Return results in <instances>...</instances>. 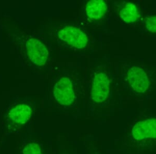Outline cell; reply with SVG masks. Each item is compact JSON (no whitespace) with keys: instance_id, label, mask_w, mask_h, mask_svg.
<instances>
[{"instance_id":"cell-8","label":"cell","mask_w":156,"mask_h":154,"mask_svg":"<svg viewBox=\"0 0 156 154\" xmlns=\"http://www.w3.org/2000/svg\"><path fill=\"white\" fill-rule=\"evenodd\" d=\"M107 9L106 4L101 0L90 1L86 6L87 15L92 19L98 20L102 18Z\"/></svg>"},{"instance_id":"cell-6","label":"cell","mask_w":156,"mask_h":154,"mask_svg":"<svg viewBox=\"0 0 156 154\" xmlns=\"http://www.w3.org/2000/svg\"><path fill=\"white\" fill-rule=\"evenodd\" d=\"M132 135L136 140L156 138V119H149L137 123L132 129Z\"/></svg>"},{"instance_id":"cell-2","label":"cell","mask_w":156,"mask_h":154,"mask_svg":"<svg viewBox=\"0 0 156 154\" xmlns=\"http://www.w3.org/2000/svg\"><path fill=\"white\" fill-rule=\"evenodd\" d=\"M53 94L56 100L65 106L72 104L75 100L73 83L68 77H62L55 84Z\"/></svg>"},{"instance_id":"cell-5","label":"cell","mask_w":156,"mask_h":154,"mask_svg":"<svg viewBox=\"0 0 156 154\" xmlns=\"http://www.w3.org/2000/svg\"><path fill=\"white\" fill-rule=\"evenodd\" d=\"M127 80L132 88L136 92L144 93L149 88V79L145 71L140 67H131L128 71Z\"/></svg>"},{"instance_id":"cell-11","label":"cell","mask_w":156,"mask_h":154,"mask_svg":"<svg viewBox=\"0 0 156 154\" xmlns=\"http://www.w3.org/2000/svg\"><path fill=\"white\" fill-rule=\"evenodd\" d=\"M146 26L149 31L156 32V16L147 18L146 20Z\"/></svg>"},{"instance_id":"cell-4","label":"cell","mask_w":156,"mask_h":154,"mask_svg":"<svg viewBox=\"0 0 156 154\" xmlns=\"http://www.w3.org/2000/svg\"><path fill=\"white\" fill-rule=\"evenodd\" d=\"M110 83V80L105 73H98L95 74L91 91V97L95 102H103L107 99Z\"/></svg>"},{"instance_id":"cell-9","label":"cell","mask_w":156,"mask_h":154,"mask_svg":"<svg viewBox=\"0 0 156 154\" xmlns=\"http://www.w3.org/2000/svg\"><path fill=\"white\" fill-rule=\"evenodd\" d=\"M120 16L123 21L129 23L136 21L140 17L135 5L128 3L120 12Z\"/></svg>"},{"instance_id":"cell-1","label":"cell","mask_w":156,"mask_h":154,"mask_svg":"<svg viewBox=\"0 0 156 154\" xmlns=\"http://www.w3.org/2000/svg\"><path fill=\"white\" fill-rule=\"evenodd\" d=\"M27 55L31 61L37 66L41 67L45 64L48 59V50L39 39L31 38L26 43Z\"/></svg>"},{"instance_id":"cell-3","label":"cell","mask_w":156,"mask_h":154,"mask_svg":"<svg viewBox=\"0 0 156 154\" xmlns=\"http://www.w3.org/2000/svg\"><path fill=\"white\" fill-rule=\"evenodd\" d=\"M59 38L68 44L78 49L85 48L88 43L87 36L76 27L67 26L58 33Z\"/></svg>"},{"instance_id":"cell-7","label":"cell","mask_w":156,"mask_h":154,"mask_svg":"<svg viewBox=\"0 0 156 154\" xmlns=\"http://www.w3.org/2000/svg\"><path fill=\"white\" fill-rule=\"evenodd\" d=\"M32 109L28 105H17L10 110L8 116L13 122L19 125H24L30 119L32 115Z\"/></svg>"},{"instance_id":"cell-10","label":"cell","mask_w":156,"mask_h":154,"mask_svg":"<svg viewBox=\"0 0 156 154\" xmlns=\"http://www.w3.org/2000/svg\"><path fill=\"white\" fill-rule=\"evenodd\" d=\"M23 154H42L41 147L38 144L31 143L25 146Z\"/></svg>"}]
</instances>
